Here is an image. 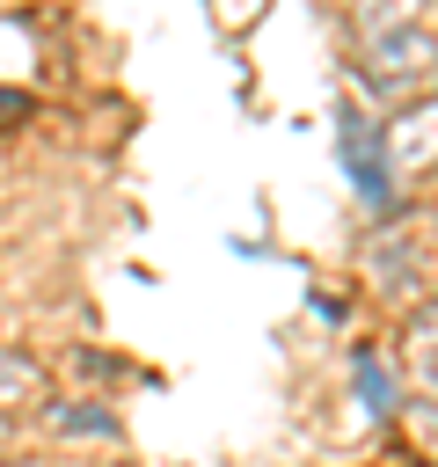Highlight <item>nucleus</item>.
<instances>
[{"mask_svg":"<svg viewBox=\"0 0 438 467\" xmlns=\"http://www.w3.org/2000/svg\"><path fill=\"white\" fill-rule=\"evenodd\" d=\"M0 109H22V95H0Z\"/></svg>","mask_w":438,"mask_h":467,"instance_id":"obj_1","label":"nucleus"}]
</instances>
